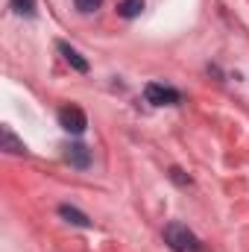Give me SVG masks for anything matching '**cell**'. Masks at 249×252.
Segmentation results:
<instances>
[{"mask_svg":"<svg viewBox=\"0 0 249 252\" xmlns=\"http://www.w3.org/2000/svg\"><path fill=\"white\" fill-rule=\"evenodd\" d=\"M164 244L173 252H199L202 250L199 238H196L187 226H182V223H170V226L164 229Z\"/></svg>","mask_w":249,"mask_h":252,"instance_id":"6da1fadb","label":"cell"},{"mask_svg":"<svg viewBox=\"0 0 249 252\" xmlns=\"http://www.w3.org/2000/svg\"><path fill=\"white\" fill-rule=\"evenodd\" d=\"M170 179H173L176 185H182V188L190 185V176H185V170H179V167H173V170H170Z\"/></svg>","mask_w":249,"mask_h":252,"instance_id":"8fae6325","label":"cell"},{"mask_svg":"<svg viewBox=\"0 0 249 252\" xmlns=\"http://www.w3.org/2000/svg\"><path fill=\"white\" fill-rule=\"evenodd\" d=\"M56 47H59V53L64 56V62L70 64L73 70H79V73H85V70H88V62L79 56V50H73V47H70V44H64V41H59Z\"/></svg>","mask_w":249,"mask_h":252,"instance_id":"5b68a950","label":"cell"},{"mask_svg":"<svg viewBox=\"0 0 249 252\" xmlns=\"http://www.w3.org/2000/svg\"><path fill=\"white\" fill-rule=\"evenodd\" d=\"M141 9H144V0H121V3H118V15L126 18V21L138 18V15H141Z\"/></svg>","mask_w":249,"mask_h":252,"instance_id":"ba28073f","label":"cell"},{"mask_svg":"<svg viewBox=\"0 0 249 252\" xmlns=\"http://www.w3.org/2000/svg\"><path fill=\"white\" fill-rule=\"evenodd\" d=\"M59 126L70 135H82L88 129V118L79 106H64V109H59Z\"/></svg>","mask_w":249,"mask_h":252,"instance_id":"7a4b0ae2","label":"cell"},{"mask_svg":"<svg viewBox=\"0 0 249 252\" xmlns=\"http://www.w3.org/2000/svg\"><path fill=\"white\" fill-rule=\"evenodd\" d=\"M0 141H3V150H6V153H12V156H24V153H27L24 141H18V138H15V132H12L9 126H3V129H0Z\"/></svg>","mask_w":249,"mask_h":252,"instance_id":"8992f818","label":"cell"},{"mask_svg":"<svg viewBox=\"0 0 249 252\" xmlns=\"http://www.w3.org/2000/svg\"><path fill=\"white\" fill-rule=\"evenodd\" d=\"M144 97H147V103H153V106H176V103L182 100V94H179L176 88L158 85V82H150V85L144 88Z\"/></svg>","mask_w":249,"mask_h":252,"instance_id":"3957f363","label":"cell"},{"mask_svg":"<svg viewBox=\"0 0 249 252\" xmlns=\"http://www.w3.org/2000/svg\"><path fill=\"white\" fill-rule=\"evenodd\" d=\"M73 6H76L82 15H91V12H97V9L103 6V0H73Z\"/></svg>","mask_w":249,"mask_h":252,"instance_id":"30bf717a","label":"cell"},{"mask_svg":"<svg viewBox=\"0 0 249 252\" xmlns=\"http://www.w3.org/2000/svg\"><path fill=\"white\" fill-rule=\"evenodd\" d=\"M64 161H67L70 167L85 170V167L91 164V150H88L85 144H67V147H64Z\"/></svg>","mask_w":249,"mask_h":252,"instance_id":"277c9868","label":"cell"},{"mask_svg":"<svg viewBox=\"0 0 249 252\" xmlns=\"http://www.w3.org/2000/svg\"><path fill=\"white\" fill-rule=\"evenodd\" d=\"M59 214H62L67 223H73V226H82V229H88V226H91V220H88L79 208H73V205H59Z\"/></svg>","mask_w":249,"mask_h":252,"instance_id":"52a82bcc","label":"cell"},{"mask_svg":"<svg viewBox=\"0 0 249 252\" xmlns=\"http://www.w3.org/2000/svg\"><path fill=\"white\" fill-rule=\"evenodd\" d=\"M12 12L21 18H32L35 15V0H12Z\"/></svg>","mask_w":249,"mask_h":252,"instance_id":"9c48e42d","label":"cell"}]
</instances>
